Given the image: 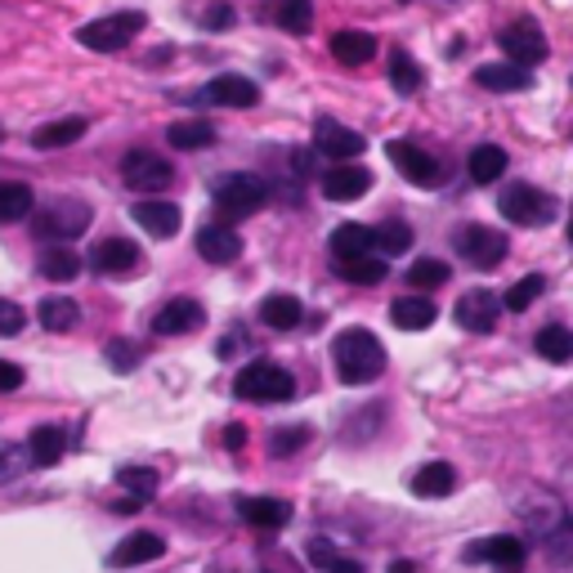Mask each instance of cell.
<instances>
[{"mask_svg":"<svg viewBox=\"0 0 573 573\" xmlns=\"http://www.w3.org/2000/svg\"><path fill=\"white\" fill-rule=\"evenodd\" d=\"M331 359H337V376L346 386H367L386 372V350L372 337L367 327H346L337 341H331Z\"/></svg>","mask_w":573,"mask_h":573,"instance_id":"1","label":"cell"},{"mask_svg":"<svg viewBox=\"0 0 573 573\" xmlns=\"http://www.w3.org/2000/svg\"><path fill=\"white\" fill-rule=\"evenodd\" d=\"M233 395L237 399H256V404H286L296 395V381H292V372L286 367H278V363H247L243 372L233 376Z\"/></svg>","mask_w":573,"mask_h":573,"instance_id":"2","label":"cell"},{"mask_svg":"<svg viewBox=\"0 0 573 573\" xmlns=\"http://www.w3.org/2000/svg\"><path fill=\"white\" fill-rule=\"evenodd\" d=\"M515 515H519V524H524V534L542 538V542H556V538L569 529V519H573L569 506L560 502V493H551V489H534L529 498H519Z\"/></svg>","mask_w":573,"mask_h":573,"instance_id":"3","label":"cell"},{"mask_svg":"<svg viewBox=\"0 0 573 573\" xmlns=\"http://www.w3.org/2000/svg\"><path fill=\"white\" fill-rule=\"evenodd\" d=\"M269 202V184L260 175H224L215 179V211L224 220H247Z\"/></svg>","mask_w":573,"mask_h":573,"instance_id":"4","label":"cell"},{"mask_svg":"<svg viewBox=\"0 0 573 573\" xmlns=\"http://www.w3.org/2000/svg\"><path fill=\"white\" fill-rule=\"evenodd\" d=\"M143 14H135V10H126V14H108V19H94V23H85V27H77V40L85 45V50H94V55H117V50H126V45L143 32Z\"/></svg>","mask_w":573,"mask_h":573,"instance_id":"5","label":"cell"},{"mask_svg":"<svg viewBox=\"0 0 573 573\" xmlns=\"http://www.w3.org/2000/svg\"><path fill=\"white\" fill-rule=\"evenodd\" d=\"M90 220H94L90 202L59 198V202H50L45 211L32 215V229H36V237H59V243H72V237H81L90 229Z\"/></svg>","mask_w":573,"mask_h":573,"instance_id":"6","label":"cell"},{"mask_svg":"<svg viewBox=\"0 0 573 573\" xmlns=\"http://www.w3.org/2000/svg\"><path fill=\"white\" fill-rule=\"evenodd\" d=\"M498 50H502V63H515V68H534L547 59V36L534 19H515L498 32Z\"/></svg>","mask_w":573,"mask_h":573,"instance_id":"7","label":"cell"},{"mask_svg":"<svg viewBox=\"0 0 573 573\" xmlns=\"http://www.w3.org/2000/svg\"><path fill=\"white\" fill-rule=\"evenodd\" d=\"M498 211L511 220V224H547V220H556V198L551 194H542V188H534V184H511L506 194L498 198Z\"/></svg>","mask_w":573,"mask_h":573,"instance_id":"8","label":"cell"},{"mask_svg":"<svg viewBox=\"0 0 573 573\" xmlns=\"http://www.w3.org/2000/svg\"><path fill=\"white\" fill-rule=\"evenodd\" d=\"M386 157H390L395 171H399L408 184H417V188H440V184H444V166L430 157L425 149L408 143V139H390V143H386Z\"/></svg>","mask_w":573,"mask_h":573,"instance_id":"9","label":"cell"},{"mask_svg":"<svg viewBox=\"0 0 573 573\" xmlns=\"http://www.w3.org/2000/svg\"><path fill=\"white\" fill-rule=\"evenodd\" d=\"M453 247H457V256L470 260L475 269H493V265L506 256V233H498V229H489V224H466V229H457Z\"/></svg>","mask_w":573,"mask_h":573,"instance_id":"10","label":"cell"},{"mask_svg":"<svg viewBox=\"0 0 573 573\" xmlns=\"http://www.w3.org/2000/svg\"><path fill=\"white\" fill-rule=\"evenodd\" d=\"M188 104H215V108H256L260 104V85L252 77H237V72H224L215 81L202 85V94H194Z\"/></svg>","mask_w":573,"mask_h":573,"instance_id":"11","label":"cell"},{"mask_svg":"<svg viewBox=\"0 0 573 573\" xmlns=\"http://www.w3.org/2000/svg\"><path fill=\"white\" fill-rule=\"evenodd\" d=\"M121 179L135 188V194H162V188H171V179H175V166L166 157H157V153L135 149L121 162Z\"/></svg>","mask_w":573,"mask_h":573,"instance_id":"12","label":"cell"},{"mask_svg":"<svg viewBox=\"0 0 573 573\" xmlns=\"http://www.w3.org/2000/svg\"><path fill=\"white\" fill-rule=\"evenodd\" d=\"M461 560H466V564L519 569L524 560H529V551H524V542H519V538H511V534H493V538H475V542H466Z\"/></svg>","mask_w":573,"mask_h":573,"instance_id":"13","label":"cell"},{"mask_svg":"<svg viewBox=\"0 0 573 573\" xmlns=\"http://www.w3.org/2000/svg\"><path fill=\"white\" fill-rule=\"evenodd\" d=\"M372 188V171L354 166V162H337L323 171V198L327 202H359Z\"/></svg>","mask_w":573,"mask_h":573,"instance_id":"14","label":"cell"},{"mask_svg":"<svg viewBox=\"0 0 573 573\" xmlns=\"http://www.w3.org/2000/svg\"><path fill=\"white\" fill-rule=\"evenodd\" d=\"M314 149H318L327 162H354V157L363 153V135L350 130V126H341V121H331V117H323V121L314 126Z\"/></svg>","mask_w":573,"mask_h":573,"instance_id":"15","label":"cell"},{"mask_svg":"<svg viewBox=\"0 0 573 573\" xmlns=\"http://www.w3.org/2000/svg\"><path fill=\"white\" fill-rule=\"evenodd\" d=\"M90 269L104 278H130L139 269V247L130 237H104V243L90 252Z\"/></svg>","mask_w":573,"mask_h":573,"instance_id":"16","label":"cell"},{"mask_svg":"<svg viewBox=\"0 0 573 573\" xmlns=\"http://www.w3.org/2000/svg\"><path fill=\"white\" fill-rule=\"evenodd\" d=\"M207 323V309L194 296H175L153 314V331L157 337H184V331H198Z\"/></svg>","mask_w":573,"mask_h":573,"instance_id":"17","label":"cell"},{"mask_svg":"<svg viewBox=\"0 0 573 573\" xmlns=\"http://www.w3.org/2000/svg\"><path fill=\"white\" fill-rule=\"evenodd\" d=\"M498 314H502V296H493L489 286H475L457 301V323L466 331H493L498 327Z\"/></svg>","mask_w":573,"mask_h":573,"instance_id":"18","label":"cell"},{"mask_svg":"<svg viewBox=\"0 0 573 573\" xmlns=\"http://www.w3.org/2000/svg\"><path fill=\"white\" fill-rule=\"evenodd\" d=\"M162 556H166V542H162L157 534H149V529H139V534H130V538H121V542L113 547L108 564H113V569H135V564H153V560H162Z\"/></svg>","mask_w":573,"mask_h":573,"instance_id":"19","label":"cell"},{"mask_svg":"<svg viewBox=\"0 0 573 573\" xmlns=\"http://www.w3.org/2000/svg\"><path fill=\"white\" fill-rule=\"evenodd\" d=\"M130 215H135V224H139L143 233H153V237H175V233H179V207L166 202V198L135 202Z\"/></svg>","mask_w":573,"mask_h":573,"instance_id":"20","label":"cell"},{"mask_svg":"<svg viewBox=\"0 0 573 573\" xmlns=\"http://www.w3.org/2000/svg\"><path fill=\"white\" fill-rule=\"evenodd\" d=\"M198 256L211 265H229L243 256V237H237L229 224H202L198 229Z\"/></svg>","mask_w":573,"mask_h":573,"instance_id":"21","label":"cell"},{"mask_svg":"<svg viewBox=\"0 0 573 573\" xmlns=\"http://www.w3.org/2000/svg\"><path fill=\"white\" fill-rule=\"evenodd\" d=\"M237 515H243L252 529L273 534V529H282V524L292 519V506H286L282 498H237Z\"/></svg>","mask_w":573,"mask_h":573,"instance_id":"22","label":"cell"},{"mask_svg":"<svg viewBox=\"0 0 573 573\" xmlns=\"http://www.w3.org/2000/svg\"><path fill=\"white\" fill-rule=\"evenodd\" d=\"M27 466H59V457L68 453V435H63V430L59 425H36L32 430V435H27Z\"/></svg>","mask_w":573,"mask_h":573,"instance_id":"23","label":"cell"},{"mask_svg":"<svg viewBox=\"0 0 573 573\" xmlns=\"http://www.w3.org/2000/svg\"><path fill=\"white\" fill-rule=\"evenodd\" d=\"M475 81H480L484 90H493V94L534 90V72L529 68H515V63H484L480 72H475Z\"/></svg>","mask_w":573,"mask_h":573,"instance_id":"24","label":"cell"},{"mask_svg":"<svg viewBox=\"0 0 573 573\" xmlns=\"http://www.w3.org/2000/svg\"><path fill=\"white\" fill-rule=\"evenodd\" d=\"M85 130H90V121H85V117H59V121H50V126L32 130V149H40V153L68 149V143H77Z\"/></svg>","mask_w":573,"mask_h":573,"instance_id":"25","label":"cell"},{"mask_svg":"<svg viewBox=\"0 0 573 573\" xmlns=\"http://www.w3.org/2000/svg\"><path fill=\"white\" fill-rule=\"evenodd\" d=\"M435 318H440V309H435V301H430V296H399L390 305V323L399 331H425Z\"/></svg>","mask_w":573,"mask_h":573,"instance_id":"26","label":"cell"},{"mask_svg":"<svg viewBox=\"0 0 573 573\" xmlns=\"http://www.w3.org/2000/svg\"><path fill=\"white\" fill-rule=\"evenodd\" d=\"M331 55H337L346 68H363L372 55H376V36L372 32H359V27H346L331 36Z\"/></svg>","mask_w":573,"mask_h":573,"instance_id":"27","label":"cell"},{"mask_svg":"<svg viewBox=\"0 0 573 573\" xmlns=\"http://www.w3.org/2000/svg\"><path fill=\"white\" fill-rule=\"evenodd\" d=\"M457 489V470L448 461H430L412 475V493L417 498H448Z\"/></svg>","mask_w":573,"mask_h":573,"instance_id":"28","label":"cell"},{"mask_svg":"<svg viewBox=\"0 0 573 573\" xmlns=\"http://www.w3.org/2000/svg\"><path fill=\"white\" fill-rule=\"evenodd\" d=\"M36 211V194L23 179H0V224H14L27 220Z\"/></svg>","mask_w":573,"mask_h":573,"instance_id":"29","label":"cell"},{"mask_svg":"<svg viewBox=\"0 0 573 573\" xmlns=\"http://www.w3.org/2000/svg\"><path fill=\"white\" fill-rule=\"evenodd\" d=\"M466 171H470L475 184H498L506 175V153L498 149V143H480V149H470Z\"/></svg>","mask_w":573,"mask_h":573,"instance_id":"30","label":"cell"},{"mask_svg":"<svg viewBox=\"0 0 573 573\" xmlns=\"http://www.w3.org/2000/svg\"><path fill=\"white\" fill-rule=\"evenodd\" d=\"M331 256L337 260H359V256H372V229L367 224H341L331 233Z\"/></svg>","mask_w":573,"mask_h":573,"instance_id":"31","label":"cell"},{"mask_svg":"<svg viewBox=\"0 0 573 573\" xmlns=\"http://www.w3.org/2000/svg\"><path fill=\"white\" fill-rule=\"evenodd\" d=\"M534 350L547 363H573V331L560 327V323H551V327H542L538 337H534Z\"/></svg>","mask_w":573,"mask_h":573,"instance_id":"32","label":"cell"},{"mask_svg":"<svg viewBox=\"0 0 573 573\" xmlns=\"http://www.w3.org/2000/svg\"><path fill=\"white\" fill-rule=\"evenodd\" d=\"M372 247L381 252V260L404 256V252H412V229L404 220H386L381 229H372Z\"/></svg>","mask_w":573,"mask_h":573,"instance_id":"33","label":"cell"},{"mask_svg":"<svg viewBox=\"0 0 573 573\" xmlns=\"http://www.w3.org/2000/svg\"><path fill=\"white\" fill-rule=\"evenodd\" d=\"M166 139H171V149H179V153L211 149V143H215V126H207V121H175L166 130Z\"/></svg>","mask_w":573,"mask_h":573,"instance_id":"34","label":"cell"},{"mask_svg":"<svg viewBox=\"0 0 573 573\" xmlns=\"http://www.w3.org/2000/svg\"><path fill=\"white\" fill-rule=\"evenodd\" d=\"M36 314H40V327H45V331H72L77 318H81V309H77L72 296H45Z\"/></svg>","mask_w":573,"mask_h":573,"instance_id":"35","label":"cell"},{"mask_svg":"<svg viewBox=\"0 0 573 573\" xmlns=\"http://www.w3.org/2000/svg\"><path fill=\"white\" fill-rule=\"evenodd\" d=\"M260 318H265V327H273V331H292V327H301L305 309H301L296 296H269V301L260 305Z\"/></svg>","mask_w":573,"mask_h":573,"instance_id":"36","label":"cell"},{"mask_svg":"<svg viewBox=\"0 0 573 573\" xmlns=\"http://www.w3.org/2000/svg\"><path fill=\"white\" fill-rule=\"evenodd\" d=\"M273 19H278V27H282V32H292V36H309V32H314V0H278Z\"/></svg>","mask_w":573,"mask_h":573,"instance_id":"37","label":"cell"},{"mask_svg":"<svg viewBox=\"0 0 573 573\" xmlns=\"http://www.w3.org/2000/svg\"><path fill=\"white\" fill-rule=\"evenodd\" d=\"M36 269L50 278V282H72V278L81 273V256L68 252V247H45L40 260H36Z\"/></svg>","mask_w":573,"mask_h":573,"instance_id":"38","label":"cell"},{"mask_svg":"<svg viewBox=\"0 0 573 573\" xmlns=\"http://www.w3.org/2000/svg\"><path fill=\"white\" fill-rule=\"evenodd\" d=\"M305 556H309V564H314L318 573H363V564H359V560L341 556L337 547H327L323 538H314V542L305 547Z\"/></svg>","mask_w":573,"mask_h":573,"instance_id":"39","label":"cell"},{"mask_svg":"<svg viewBox=\"0 0 573 573\" xmlns=\"http://www.w3.org/2000/svg\"><path fill=\"white\" fill-rule=\"evenodd\" d=\"M117 484L130 493V502H149L157 493V470H149V466H121L117 470Z\"/></svg>","mask_w":573,"mask_h":573,"instance_id":"40","label":"cell"},{"mask_svg":"<svg viewBox=\"0 0 573 573\" xmlns=\"http://www.w3.org/2000/svg\"><path fill=\"white\" fill-rule=\"evenodd\" d=\"M386 260L381 256H359V260H341V278L346 282H363V286H376V282H386Z\"/></svg>","mask_w":573,"mask_h":573,"instance_id":"41","label":"cell"},{"mask_svg":"<svg viewBox=\"0 0 573 573\" xmlns=\"http://www.w3.org/2000/svg\"><path fill=\"white\" fill-rule=\"evenodd\" d=\"M448 265L444 260H435V256H425V260H417L412 269H408V282L417 286V292H435V286H444L448 282Z\"/></svg>","mask_w":573,"mask_h":573,"instance_id":"42","label":"cell"},{"mask_svg":"<svg viewBox=\"0 0 573 573\" xmlns=\"http://www.w3.org/2000/svg\"><path fill=\"white\" fill-rule=\"evenodd\" d=\"M421 68H417V59L412 55H404V50H395L390 55V85L399 90V94H417L421 90Z\"/></svg>","mask_w":573,"mask_h":573,"instance_id":"43","label":"cell"},{"mask_svg":"<svg viewBox=\"0 0 573 573\" xmlns=\"http://www.w3.org/2000/svg\"><path fill=\"white\" fill-rule=\"evenodd\" d=\"M542 286H547V282H542V273H529V278H519V282L511 286V292L502 296V305H506L511 314H524V309H529V305H534V301L542 296Z\"/></svg>","mask_w":573,"mask_h":573,"instance_id":"44","label":"cell"},{"mask_svg":"<svg viewBox=\"0 0 573 573\" xmlns=\"http://www.w3.org/2000/svg\"><path fill=\"white\" fill-rule=\"evenodd\" d=\"M309 444V430L305 425H278L273 435H269V453L273 457H292V453H301Z\"/></svg>","mask_w":573,"mask_h":573,"instance_id":"45","label":"cell"},{"mask_svg":"<svg viewBox=\"0 0 573 573\" xmlns=\"http://www.w3.org/2000/svg\"><path fill=\"white\" fill-rule=\"evenodd\" d=\"M104 359L117 367V372H130V367H139V359H143V350L139 346H130V341H108V350H104Z\"/></svg>","mask_w":573,"mask_h":573,"instance_id":"46","label":"cell"},{"mask_svg":"<svg viewBox=\"0 0 573 573\" xmlns=\"http://www.w3.org/2000/svg\"><path fill=\"white\" fill-rule=\"evenodd\" d=\"M23 323H27L23 305H14V301H5V296H0V337H19V331H23Z\"/></svg>","mask_w":573,"mask_h":573,"instance_id":"47","label":"cell"},{"mask_svg":"<svg viewBox=\"0 0 573 573\" xmlns=\"http://www.w3.org/2000/svg\"><path fill=\"white\" fill-rule=\"evenodd\" d=\"M233 23H237L233 5H211V10L202 14V27H207V32H229Z\"/></svg>","mask_w":573,"mask_h":573,"instance_id":"48","label":"cell"},{"mask_svg":"<svg viewBox=\"0 0 573 573\" xmlns=\"http://www.w3.org/2000/svg\"><path fill=\"white\" fill-rule=\"evenodd\" d=\"M23 466H27V453H23V448L0 453V484H10L14 475H23Z\"/></svg>","mask_w":573,"mask_h":573,"instance_id":"49","label":"cell"},{"mask_svg":"<svg viewBox=\"0 0 573 573\" xmlns=\"http://www.w3.org/2000/svg\"><path fill=\"white\" fill-rule=\"evenodd\" d=\"M14 390H23V367L0 359V395H14Z\"/></svg>","mask_w":573,"mask_h":573,"instance_id":"50","label":"cell"},{"mask_svg":"<svg viewBox=\"0 0 573 573\" xmlns=\"http://www.w3.org/2000/svg\"><path fill=\"white\" fill-rule=\"evenodd\" d=\"M224 444H229V448L237 453V448L247 444V430H243V425H229V430H224Z\"/></svg>","mask_w":573,"mask_h":573,"instance_id":"51","label":"cell"},{"mask_svg":"<svg viewBox=\"0 0 573 573\" xmlns=\"http://www.w3.org/2000/svg\"><path fill=\"white\" fill-rule=\"evenodd\" d=\"M390 573H412V564H390Z\"/></svg>","mask_w":573,"mask_h":573,"instance_id":"52","label":"cell"},{"mask_svg":"<svg viewBox=\"0 0 573 573\" xmlns=\"http://www.w3.org/2000/svg\"><path fill=\"white\" fill-rule=\"evenodd\" d=\"M569 243H573V215H569Z\"/></svg>","mask_w":573,"mask_h":573,"instance_id":"53","label":"cell"},{"mask_svg":"<svg viewBox=\"0 0 573 573\" xmlns=\"http://www.w3.org/2000/svg\"><path fill=\"white\" fill-rule=\"evenodd\" d=\"M0 139H5V126H0Z\"/></svg>","mask_w":573,"mask_h":573,"instance_id":"54","label":"cell"}]
</instances>
